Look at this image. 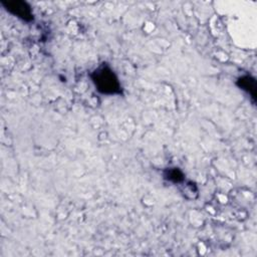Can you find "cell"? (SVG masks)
Returning <instances> with one entry per match:
<instances>
[{
	"mask_svg": "<svg viewBox=\"0 0 257 257\" xmlns=\"http://www.w3.org/2000/svg\"><path fill=\"white\" fill-rule=\"evenodd\" d=\"M89 77L93 83L95 89L103 95H121L122 86L120 81L113 71V69L107 63H101L94 68Z\"/></svg>",
	"mask_w": 257,
	"mask_h": 257,
	"instance_id": "obj_1",
	"label": "cell"
},
{
	"mask_svg": "<svg viewBox=\"0 0 257 257\" xmlns=\"http://www.w3.org/2000/svg\"><path fill=\"white\" fill-rule=\"evenodd\" d=\"M3 8L14 17L19 18L24 22H32L34 20V14L29 3L23 0H1Z\"/></svg>",
	"mask_w": 257,
	"mask_h": 257,
	"instance_id": "obj_2",
	"label": "cell"
},
{
	"mask_svg": "<svg viewBox=\"0 0 257 257\" xmlns=\"http://www.w3.org/2000/svg\"><path fill=\"white\" fill-rule=\"evenodd\" d=\"M236 85L243 91H245L247 94H249L253 100H256V79L249 75L244 74L237 78Z\"/></svg>",
	"mask_w": 257,
	"mask_h": 257,
	"instance_id": "obj_3",
	"label": "cell"
},
{
	"mask_svg": "<svg viewBox=\"0 0 257 257\" xmlns=\"http://www.w3.org/2000/svg\"><path fill=\"white\" fill-rule=\"evenodd\" d=\"M163 178L173 184H182L185 182V174L178 167H169L163 170Z\"/></svg>",
	"mask_w": 257,
	"mask_h": 257,
	"instance_id": "obj_4",
	"label": "cell"
}]
</instances>
